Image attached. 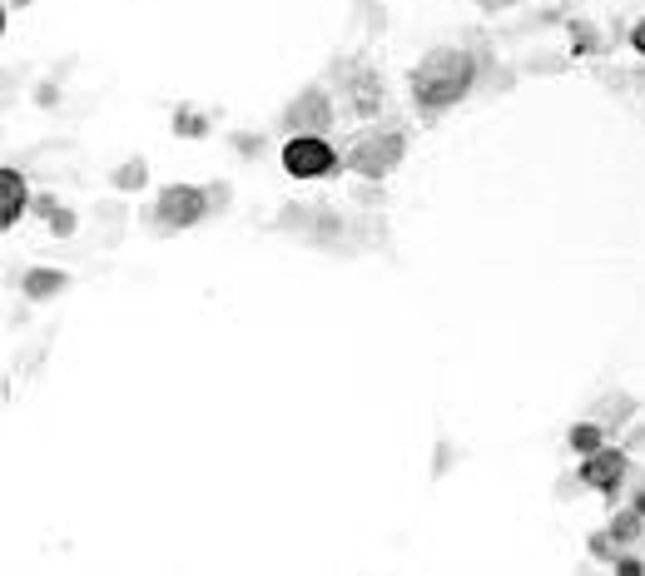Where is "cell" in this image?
I'll use <instances>...</instances> for the list:
<instances>
[{
    "label": "cell",
    "mask_w": 645,
    "mask_h": 576,
    "mask_svg": "<svg viewBox=\"0 0 645 576\" xmlns=\"http://www.w3.org/2000/svg\"><path fill=\"white\" fill-rule=\"evenodd\" d=\"M65 288V274L60 269H35V274H25V293L30 298H50V293H60Z\"/></svg>",
    "instance_id": "ba28073f"
},
{
    "label": "cell",
    "mask_w": 645,
    "mask_h": 576,
    "mask_svg": "<svg viewBox=\"0 0 645 576\" xmlns=\"http://www.w3.org/2000/svg\"><path fill=\"white\" fill-rule=\"evenodd\" d=\"M571 447H576L581 457H591V452L601 447V428H596V423H581V428H571Z\"/></svg>",
    "instance_id": "30bf717a"
},
{
    "label": "cell",
    "mask_w": 645,
    "mask_h": 576,
    "mask_svg": "<svg viewBox=\"0 0 645 576\" xmlns=\"http://www.w3.org/2000/svg\"><path fill=\"white\" fill-rule=\"evenodd\" d=\"M288 120L298 125V135H318L328 120H333V105H328V95H318V90H308L293 110H288Z\"/></svg>",
    "instance_id": "8992f818"
},
{
    "label": "cell",
    "mask_w": 645,
    "mask_h": 576,
    "mask_svg": "<svg viewBox=\"0 0 645 576\" xmlns=\"http://www.w3.org/2000/svg\"><path fill=\"white\" fill-rule=\"evenodd\" d=\"M641 522H645V512L631 507L626 517H616V522H611V537H616V542H636V537H641Z\"/></svg>",
    "instance_id": "9c48e42d"
},
{
    "label": "cell",
    "mask_w": 645,
    "mask_h": 576,
    "mask_svg": "<svg viewBox=\"0 0 645 576\" xmlns=\"http://www.w3.org/2000/svg\"><path fill=\"white\" fill-rule=\"evenodd\" d=\"M120 184H144V164H129L125 174H120Z\"/></svg>",
    "instance_id": "4fadbf2b"
},
{
    "label": "cell",
    "mask_w": 645,
    "mask_h": 576,
    "mask_svg": "<svg viewBox=\"0 0 645 576\" xmlns=\"http://www.w3.org/2000/svg\"><path fill=\"white\" fill-rule=\"evenodd\" d=\"M20 209H25V179L15 169H0V224L15 229Z\"/></svg>",
    "instance_id": "52a82bcc"
},
{
    "label": "cell",
    "mask_w": 645,
    "mask_h": 576,
    "mask_svg": "<svg viewBox=\"0 0 645 576\" xmlns=\"http://www.w3.org/2000/svg\"><path fill=\"white\" fill-rule=\"evenodd\" d=\"M199 219H204V194H199V189L169 184V189L159 194V224H164V229H189V224H199Z\"/></svg>",
    "instance_id": "277c9868"
},
{
    "label": "cell",
    "mask_w": 645,
    "mask_h": 576,
    "mask_svg": "<svg viewBox=\"0 0 645 576\" xmlns=\"http://www.w3.org/2000/svg\"><path fill=\"white\" fill-rule=\"evenodd\" d=\"M626 452H611V447H596L586 462H581V482L586 487H596V492H616L621 487V477H626Z\"/></svg>",
    "instance_id": "5b68a950"
},
{
    "label": "cell",
    "mask_w": 645,
    "mask_h": 576,
    "mask_svg": "<svg viewBox=\"0 0 645 576\" xmlns=\"http://www.w3.org/2000/svg\"><path fill=\"white\" fill-rule=\"evenodd\" d=\"M631 40H636V50H641V55H645V20H641V25H636V30H631Z\"/></svg>",
    "instance_id": "2e32d148"
},
{
    "label": "cell",
    "mask_w": 645,
    "mask_h": 576,
    "mask_svg": "<svg viewBox=\"0 0 645 576\" xmlns=\"http://www.w3.org/2000/svg\"><path fill=\"white\" fill-rule=\"evenodd\" d=\"M591 552H596L601 562H616V552H611V537H591Z\"/></svg>",
    "instance_id": "7c38bea8"
},
{
    "label": "cell",
    "mask_w": 645,
    "mask_h": 576,
    "mask_svg": "<svg viewBox=\"0 0 645 576\" xmlns=\"http://www.w3.org/2000/svg\"><path fill=\"white\" fill-rule=\"evenodd\" d=\"M397 159H402V135H363V140L348 149V164L358 174H368V179L387 174Z\"/></svg>",
    "instance_id": "3957f363"
},
{
    "label": "cell",
    "mask_w": 645,
    "mask_h": 576,
    "mask_svg": "<svg viewBox=\"0 0 645 576\" xmlns=\"http://www.w3.org/2000/svg\"><path fill=\"white\" fill-rule=\"evenodd\" d=\"M174 130H184V135H204V120H174Z\"/></svg>",
    "instance_id": "5bb4252c"
},
{
    "label": "cell",
    "mask_w": 645,
    "mask_h": 576,
    "mask_svg": "<svg viewBox=\"0 0 645 576\" xmlns=\"http://www.w3.org/2000/svg\"><path fill=\"white\" fill-rule=\"evenodd\" d=\"M333 144L323 140V135H293V140L283 144V169L293 174V179H318V174H328L333 169Z\"/></svg>",
    "instance_id": "7a4b0ae2"
},
{
    "label": "cell",
    "mask_w": 645,
    "mask_h": 576,
    "mask_svg": "<svg viewBox=\"0 0 645 576\" xmlns=\"http://www.w3.org/2000/svg\"><path fill=\"white\" fill-rule=\"evenodd\" d=\"M353 95H358V110H363V115H373V110H378V100H383L368 80H358V85H353Z\"/></svg>",
    "instance_id": "8fae6325"
},
{
    "label": "cell",
    "mask_w": 645,
    "mask_h": 576,
    "mask_svg": "<svg viewBox=\"0 0 645 576\" xmlns=\"http://www.w3.org/2000/svg\"><path fill=\"white\" fill-rule=\"evenodd\" d=\"M636 512H645V487H641V492H636Z\"/></svg>",
    "instance_id": "e0dca14e"
},
{
    "label": "cell",
    "mask_w": 645,
    "mask_h": 576,
    "mask_svg": "<svg viewBox=\"0 0 645 576\" xmlns=\"http://www.w3.org/2000/svg\"><path fill=\"white\" fill-rule=\"evenodd\" d=\"M50 224H55V234H70V229H75V219H70V214H50Z\"/></svg>",
    "instance_id": "9a60e30c"
},
{
    "label": "cell",
    "mask_w": 645,
    "mask_h": 576,
    "mask_svg": "<svg viewBox=\"0 0 645 576\" xmlns=\"http://www.w3.org/2000/svg\"><path fill=\"white\" fill-rule=\"evenodd\" d=\"M472 90V55L467 50H432L412 75L417 110H447Z\"/></svg>",
    "instance_id": "6da1fadb"
}]
</instances>
